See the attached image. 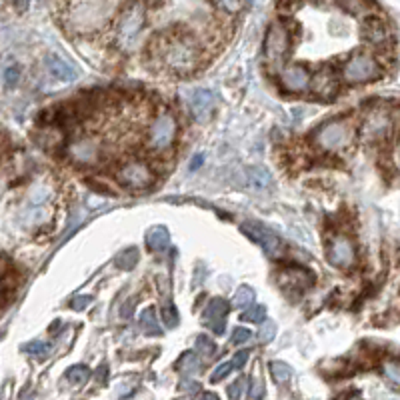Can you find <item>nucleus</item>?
Instances as JSON below:
<instances>
[{
    "label": "nucleus",
    "mask_w": 400,
    "mask_h": 400,
    "mask_svg": "<svg viewBox=\"0 0 400 400\" xmlns=\"http://www.w3.org/2000/svg\"><path fill=\"white\" fill-rule=\"evenodd\" d=\"M162 60L174 72H191L198 65V46L191 37H172L162 42Z\"/></svg>",
    "instance_id": "nucleus-1"
},
{
    "label": "nucleus",
    "mask_w": 400,
    "mask_h": 400,
    "mask_svg": "<svg viewBox=\"0 0 400 400\" xmlns=\"http://www.w3.org/2000/svg\"><path fill=\"white\" fill-rule=\"evenodd\" d=\"M354 138V130L352 124L347 118H338V120H330L321 127L316 132V142L318 146L326 150V153H342L347 150Z\"/></svg>",
    "instance_id": "nucleus-2"
},
{
    "label": "nucleus",
    "mask_w": 400,
    "mask_h": 400,
    "mask_svg": "<svg viewBox=\"0 0 400 400\" xmlns=\"http://www.w3.org/2000/svg\"><path fill=\"white\" fill-rule=\"evenodd\" d=\"M146 22V11H144V4L142 2H132L129 8L122 13L120 20L117 25V34H115V40H117L118 49L127 51L130 49L138 37H141L142 26Z\"/></svg>",
    "instance_id": "nucleus-3"
},
{
    "label": "nucleus",
    "mask_w": 400,
    "mask_h": 400,
    "mask_svg": "<svg viewBox=\"0 0 400 400\" xmlns=\"http://www.w3.org/2000/svg\"><path fill=\"white\" fill-rule=\"evenodd\" d=\"M382 77L380 65L375 60V56L359 52L350 58L347 65L342 66V78L350 84H362V82H373L376 78Z\"/></svg>",
    "instance_id": "nucleus-4"
},
{
    "label": "nucleus",
    "mask_w": 400,
    "mask_h": 400,
    "mask_svg": "<svg viewBox=\"0 0 400 400\" xmlns=\"http://www.w3.org/2000/svg\"><path fill=\"white\" fill-rule=\"evenodd\" d=\"M243 231H245L254 243H259L260 248L266 252V257L271 259H283L286 254V246L284 243L276 236V234L269 231L266 226H262L259 222H245L243 224Z\"/></svg>",
    "instance_id": "nucleus-5"
},
{
    "label": "nucleus",
    "mask_w": 400,
    "mask_h": 400,
    "mask_svg": "<svg viewBox=\"0 0 400 400\" xmlns=\"http://www.w3.org/2000/svg\"><path fill=\"white\" fill-rule=\"evenodd\" d=\"M117 181L129 191H144L155 182V172L144 162H129L117 172Z\"/></svg>",
    "instance_id": "nucleus-6"
},
{
    "label": "nucleus",
    "mask_w": 400,
    "mask_h": 400,
    "mask_svg": "<svg viewBox=\"0 0 400 400\" xmlns=\"http://www.w3.org/2000/svg\"><path fill=\"white\" fill-rule=\"evenodd\" d=\"M176 136V120L170 115H160L148 129V148L150 150H167Z\"/></svg>",
    "instance_id": "nucleus-7"
},
{
    "label": "nucleus",
    "mask_w": 400,
    "mask_h": 400,
    "mask_svg": "<svg viewBox=\"0 0 400 400\" xmlns=\"http://www.w3.org/2000/svg\"><path fill=\"white\" fill-rule=\"evenodd\" d=\"M68 155L75 162L84 164V167L98 164L101 158H103V144L96 136H80L75 142H70Z\"/></svg>",
    "instance_id": "nucleus-8"
},
{
    "label": "nucleus",
    "mask_w": 400,
    "mask_h": 400,
    "mask_svg": "<svg viewBox=\"0 0 400 400\" xmlns=\"http://www.w3.org/2000/svg\"><path fill=\"white\" fill-rule=\"evenodd\" d=\"M328 260L338 269H350L356 262V250L349 236L338 234L328 246Z\"/></svg>",
    "instance_id": "nucleus-9"
},
{
    "label": "nucleus",
    "mask_w": 400,
    "mask_h": 400,
    "mask_svg": "<svg viewBox=\"0 0 400 400\" xmlns=\"http://www.w3.org/2000/svg\"><path fill=\"white\" fill-rule=\"evenodd\" d=\"M264 49H266V56L271 60H280L288 54L290 49V37H288V30L284 25H272L269 28V34H266V42H264Z\"/></svg>",
    "instance_id": "nucleus-10"
},
{
    "label": "nucleus",
    "mask_w": 400,
    "mask_h": 400,
    "mask_svg": "<svg viewBox=\"0 0 400 400\" xmlns=\"http://www.w3.org/2000/svg\"><path fill=\"white\" fill-rule=\"evenodd\" d=\"M310 86H312V92L316 94V96H321V98H333L338 91V78H336V72L330 68V66H323V68H318V72L314 75L312 78V82H310Z\"/></svg>",
    "instance_id": "nucleus-11"
},
{
    "label": "nucleus",
    "mask_w": 400,
    "mask_h": 400,
    "mask_svg": "<svg viewBox=\"0 0 400 400\" xmlns=\"http://www.w3.org/2000/svg\"><path fill=\"white\" fill-rule=\"evenodd\" d=\"M284 91L288 92H304L310 86L312 78H310L309 68L300 65H292L283 70V77H280Z\"/></svg>",
    "instance_id": "nucleus-12"
},
{
    "label": "nucleus",
    "mask_w": 400,
    "mask_h": 400,
    "mask_svg": "<svg viewBox=\"0 0 400 400\" xmlns=\"http://www.w3.org/2000/svg\"><path fill=\"white\" fill-rule=\"evenodd\" d=\"M214 106H217V98H214V94L210 91H207V89H198V91L193 92L191 110H193L194 118H196L198 122H205V120L212 117Z\"/></svg>",
    "instance_id": "nucleus-13"
},
{
    "label": "nucleus",
    "mask_w": 400,
    "mask_h": 400,
    "mask_svg": "<svg viewBox=\"0 0 400 400\" xmlns=\"http://www.w3.org/2000/svg\"><path fill=\"white\" fill-rule=\"evenodd\" d=\"M228 302L224 300V298H212L210 302H208L207 310H205V323L217 333V335H222L224 333V328H226V324H224V316L228 314Z\"/></svg>",
    "instance_id": "nucleus-14"
},
{
    "label": "nucleus",
    "mask_w": 400,
    "mask_h": 400,
    "mask_svg": "<svg viewBox=\"0 0 400 400\" xmlns=\"http://www.w3.org/2000/svg\"><path fill=\"white\" fill-rule=\"evenodd\" d=\"M44 66H46V70H49V75H51L54 80L63 82V84H68V82L77 80L78 77L77 70L68 65L66 60H63L60 56H56V54H49L46 60H44Z\"/></svg>",
    "instance_id": "nucleus-15"
},
{
    "label": "nucleus",
    "mask_w": 400,
    "mask_h": 400,
    "mask_svg": "<svg viewBox=\"0 0 400 400\" xmlns=\"http://www.w3.org/2000/svg\"><path fill=\"white\" fill-rule=\"evenodd\" d=\"M390 117H388L387 112H375V115H370V117L366 118V122H364V136L368 138V141H380V138H385L388 134V130H390Z\"/></svg>",
    "instance_id": "nucleus-16"
},
{
    "label": "nucleus",
    "mask_w": 400,
    "mask_h": 400,
    "mask_svg": "<svg viewBox=\"0 0 400 400\" xmlns=\"http://www.w3.org/2000/svg\"><path fill=\"white\" fill-rule=\"evenodd\" d=\"M280 284L286 290H304L314 284V276L312 272L302 271V269H286L280 276Z\"/></svg>",
    "instance_id": "nucleus-17"
},
{
    "label": "nucleus",
    "mask_w": 400,
    "mask_h": 400,
    "mask_svg": "<svg viewBox=\"0 0 400 400\" xmlns=\"http://www.w3.org/2000/svg\"><path fill=\"white\" fill-rule=\"evenodd\" d=\"M362 34H364V39L368 40V42H373V44H385L388 37H390L385 20L378 18V16L364 18V22H362Z\"/></svg>",
    "instance_id": "nucleus-18"
},
{
    "label": "nucleus",
    "mask_w": 400,
    "mask_h": 400,
    "mask_svg": "<svg viewBox=\"0 0 400 400\" xmlns=\"http://www.w3.org/2000/svg\"><path fill=\"white\" fill-rule=\"evenodd\" d=\"M138 324H141V330L144 335L148 336H160L162 335V328L156 321V312L155 309H144L138 316Z\"/></svg>",
    "instance_id": "nucleus-19"
},
{
    "label": "nucleus",
    "mask_w": 400,
    "mask_h": 400,
    "mask_svg": "<svg viewBox=\"0 0 400 400\" xmlns=\"http://www.w3.org/2000/svg\"><path fill=\"white\" fill-rule=\"evenodd\" d=\"M246 176H248V182L254 191H264L271 186V172L266 168L262 167H252L246 170Z\"/></svg>",
    "instance_id": "nucleus-20"
},
{
    "label": "nucleus",
    "mask_w": 400,
    "mask_h": 400,
    "mask_svg": "<svg viewBox=\"0 0 400 400\" xmlns=\"http://www.w3.org/2000/svg\"><path fill=\"white\" fill-rule=\"evenodd\" d=\"M174 368L186 376L198 375V373H200V359H198L194 352H184L181 359H179V362H176Z\"/></svg>",
    "instance_id": "nucleus-21"
},
{
    "label": "nucleus",
    "mask_w": 400,
    "mask_h": 400,
    "mask_svg": "<svg viewBox=\"0 0 400 400\" xmlns=\"http://www.w3.org/2000/svg\"><path fill=\"white\" fill-rule=\"evenodd\" d=\"M146 243L153 250H164L170 245V234L164 226H155L150 233L146 234Z\"/></svg>",
    "instance_id": "nucleus-22"
},
{
    "label": "nucleus",
    "mask_w": 400,
    "mask_h": 400,
    "mask_svg": "<svg viewBox=\"0 0 400 400\" xmlns=\"http://www.w3.org/2000/svg\"><path fill=\"white\" fill-rule=\"evenodd\" d=\"M89 378H91V368H89V366H84V364L70 366V368L66 370V380H68L70 385H75V387H82V385H86V382H89Z\"/></svg>",
    "instance_id": "nucleus-23"
},
{
    "label": "nucleus",
    "mask_w": 400,
    "mask_h": 400,
    "mask_svg": "<svg viewBox=\"0 0 400 400\" xmlns=\"http://www.w3.org/2000/svg\"><path fill=\"white\" fill-rule=\"evenodd\" d=\"M115 262H117L118 269H122V271H132L138 264V250L136 248H127V250H122L118 254Z\"/></svg>",
    "instance_id": "nucleus-24"
},
{
    "label": "nucleus",
    "mask_w": 400,
    "mask_h": 400,
    "mask_svg": "<svg viewBox=\"0 0 400 400\" xmlns=\"http://www.w3.org/2000/svg\"><path fill=\"white\" fill-rule=\"evenodd\" d=\"M254 302V290L250 286H240L233 298L234 309H248Z\"/></svg>",
    "instance_id": "nucleus-25"
},
{
    "label": "nucleus",
    "mask_w": 400,
    "mask_h": 400,
    "mask_svg": "<svg viewBox=\"0 0 400 400\" xmlns=\"http://www.w3.org/2000/svg\"><path fill=\"white\" fill-rule=\"evenodd\" d=\"M382 375L388 382L400 388V361H385L382 362Z\"/></svg>",
    "instance_id": "nucleus-26"
},
{
    "label": "nucleus",
    "mask_w": 400,
    "mask_h": 400,
    "mask_svg": "<svg viewBox=\"0 0 400 400\" xmlns=\"http://www.w3.org/2000/svg\"><path fill=\"white\" fill-rule=\"evenodd\" d=\"M196 352L200 354V356H205V359H212L214 356V352H217V344L212 342V338H208V336L200 335L196 336Z\"/></svg>",
    "instance_id": "nucleus-27"
},
{
    "label": "nucleus",
    "mask_w": 400,
    "mask_h": 400,
    "mask_svg": "<svg viewBox=\"0 0 400 400\" xmlns=\"http://www.w3.org/2000/svg\"><path fill=\"white\" fill-rule=\"evenodd\" d=\"M160 318H162V323L167 324V328H174L179 324V312H176L172 302H164L160 307Z\"/></svg>",
    "instance_id": "nucleus-28"
},
{
    "label": "nucleus",
    "mask_w": 400,
    "mask_h": 400,
    "mask_svg": "<svg viewBox=\"0 0 400 400\" xmlns=\"http://www.w3.org/2000/svg\"><path fill=\"white\" fill-rule=\"evenodd\" d=\"M271 373L272 378H274L278 385H284V382H288V378H290V366H288L286 362H271Z\"/></svg>",
    "instance_id": "nucleus-29"
},
{
    "label": "nucleus",
    "mask_w": 400,
    "mask_h": 400,
    "mask_svg": "<svg viewBox=\"0 0 400 400\" xmlns=\"http://www.w3.org/2000/svg\"><path fill=\"white\" fill-rule=\"evenodd\" d=\"M336 2L349 14H361L366 8V0H336Z\"/></svg>",
    "instance_id": "nucleus-30"
},
{
    "label": "nucleus",
    "mask_w": 400,
    "mask_h": 400,
    "mask_svg": "<svg viewBox=\"0 0 400 400\" xmlns=\"http://www.w3.org/2000/svg\"><path fill=\"white\" fill-rule=\"evenodd\" d=\"M264 316H266V309L264 307H252L250 310H246L243 314V321L246 323H264Z\"/></svg>",
    "instance_id": "nucleus-31"
},
{
    "label": "nucleus",
    "mask_w": 400,
    "mask_h": 400,
    "mask_svg": "<svg viewBox=\"0 0 400 400\" xmlns=\"http://www.w3.org/2000/svg\"><path fill=\"white\" fill-rule=\"evenodd\" d=\"M246 385H248V380H246L245 376H240L238 380H234L233 385L228 387V396L231 399H243L245 396V392H246Z\"/></svg>",
    "instance_id": "nucleus-32"
},
{
    "label": "nucleus",
    "mask_w": 400,
    "mask_h": 400,
    "mask_svg": "<svg viewBox=\"0 0 400 400\" xmlns=\"http://www.w3.org/2000/svg\"><path fill=\"white\" fill-rule=\"evenodd\" d=\"M233 362H222V364H219V366L214 368V373L210 375V380H212V382H220L222 378H226V376L233 373Z\"/></svg>",
    "instance_id": "nucleus-33"
},
{
    "label": "nucleus",
    "mask_w": 400,
    "mask_h": 400,
    "mask_svg": "<svg viewBox=\"0 0 400 400\" xmlns=\"http://www.w3.org/2000/svg\"><path fill=\"white\" fill-rule=\"evenodd\" d=\"M274 336H276V324L272 323V321H266V323L260 326L259 330L260 342H271Z\"/></svg>",
    "instance_id": "nucleus-34"
},
{
    "label": "nucleus",
    "mask_w": 400,
    "mask_h": 400,
    "mask_svg": "<svg viewBox=\"0 0 400 400\" xmlns=\"http://www.w3.org/2000/svg\"><path fill=\"white\" fill-rule=\"evenodd\" d=\"M25 349H26V352H28V354H32V356H44V354H49V350H51V347H49L46 342H40V340H34V342L26 344Z\"/></svg>",
    "instance_id": "nucleus-35"
},
{
    "label": "nucleus",
    "mask_w": 400,
    "mask_h": 400,
    "mask_svg": "<svg viewBox=\"0 0 400 400\" xmlns=\"http://www.w3.org/2000/svg\"><path fill=\"white\" fill-rule=\"evenodd\" d=\"M46 200H49V191L42 188V186H40V188H34L32 194H30V205H32V207H40V205H44Z\"/></svg>",
    "instance_id": "nucleus-36"
},
{
    "label": "nucleus",
    "mask_w": 400,
    "mask_h": 400,
    "mask_svg": "<svg viewBox=\"0 0 400 400\" xmlns=\"http://www.w3.org/2000/svg\"><path fill=\"white\" fill-rule=\"evenodd\" d=\"M18 78H20L18 66H6V68H4V82H6L8 86H14V84L18 82Z\"/></svg>",
    "instance_id": "nucleus-37"
},
{
    "label": "nucleus",
    "mask_w": 400,
    "mask_h": 400,
    "mask_svg": "<svg viewBox=\"0 0 400 400\" xmlns=\"http://www.w3.org/2000/svg\"><path fill=\"white\" fill-rule=\"evenodd\" d=\"M252 338V333L248 330V328H243V326H238L236 330L233 333V342L234 344H243L246 340H250Z\"/></svg>",
    "instance_id": "nucleus-38"
},
{
    "label": "nucleus",
    "mask_w": 400,
    "mask_h": 400,
    "mask_svg": "<svg viewBox=\"0 0 400 400\" xmlns=\"http://www.w3.org/2000/svg\"><path fill=\"white\" fill-rule=\"evenodd\" d=\"M219 2L226 13H238L243 6V0H219Z\"/></svg>",
    "instance_id": "nucleus-39"
},
{
    "label": "nucleus",
    "mask_w": 400,
    "mask_h": 400,
    "mask_svg": "<svg viewBox=\"0 0 400 400\" xmlns=\"http://www.w3.org/2000/svg\"><path fill=\"white\" fill-rule=\"evenodd\" d=\"M106 376H108V366H106V364H101V366L94 370V380H96L101 387H104V385H106Z\"/></svg>",
    "instance_id": "nucleus-40"
},
{
    "label": "nucleus",
    "mask_w": 400,
    "mask_h": 400,
    "mask_svg": "<svg viewBox=\"0 0 400 400\" xmlns=\"http://www.w3.org/2000/svg\"><path fill=\"white\" fill-rule=\"evenodd\" d=\"M246 361H248V350H238L233 359L234 368H243V366L246 364Z\"/></svg>",
    "instance_id": "nucleus-41"
},
{
    "label": "nucleus",
    "mask_w": 400,
    "mask_h": 400,
    "mask_svg": "<svg viewBox=\"0 0 400 400\" xmlns=\"http://www.w3.org/2000/svg\"><path fill=\"white\" fill-rule=\"evenodd\" d=\"M262 394H264L262 382H260V380L252 382V387H250V392H248V399H262Z\"/></svg>",
    "instance_id": "nucleus-42"
},
{
    "label": "nucleus",
    "mask_w": 400,
    "mask_h": 400,
    "mask_svg": "<svg viewBox=\"0 0 400 400\" xmlns=\"http://www.w3.org/2000/svg\"><path fill=\"white\" fill-rule=\"evenodd\" d=\"M92 302L91 297H77L72 300V309L75 310H84Z\"/></svg>",
    "instance_id": "nucleus-43"
},
{
    "label": "nucleus",
    "mask_w": 400,
    "mask_h": 400,
    "mask_svg": "<svg viewBox=\"0 0 400 400\" xmlns=\"http://www.w3.org/2000/svg\"><path fill=\"white\" fill-rule=\"evenodd\" d=\"M132 312H134V298H130L129 302H124V307L120 310V314H122V318H130Z\"/></svg>",
    "instance_id": "nucleus-44"
},
{
    "label": "nucleus",
    "mask_w": 400,
    "mask_h": 400,
    "mask_svg": "<svg viewBox=\"0 0 400 400\" xmlns=\"http://www.w3.org/2000/svg\"><path fill=\"white\" fill-rule=\"evenodd\" d=\"M181 390H191V392H194V390H198V385L193 382V380H182Z\"/></svg>",
    "instance_id": "nucleus-45"
},
{
    "label": "nucleus",
    "mask_w": 400,
    "mask_h": 400,
    "mask_svg": "<svg viewBox=\"0 0 400 400\" xmlns=\"http://www.w3.org/2000/svg\"><path fill=\"white\" fill-rule=\"evenodd\" d=\"M14 2H16L18 11H26V8H28V4H30V0H14Z\"/></svg>",
    "instance_id": "nucleus-46"
},
{
    "label": "nucleus",
    "mask_w": 400,
    "mask_h": 400,
    "mask_svg": "<svg viewBox=\"0 0 400 400\" xmlns=\"http://www.w3.org/2000/svg\"><path fill=\"white\" fill-rule=\"evenodd\" d=\"M200 162H202V156H196V158H194L193 170H194V168H198V167H200Z\"/></svg>",
    "instance_id": "nucleus-47"
},
{
    "label": "nucleus",
    "mask_w": 400,
    "mask_h": 400,
    "mask_svg": "<svg viewBox=\"0 0 400 400\" xmlns=\"http://www.w3.org/2000/svg\"><path fill=\"white\" fill-rule=\"evenodd\" d=\"M202 396H205V399H217V394H210V392H205Z\"/></svg>",
    "instance_id": "nucleus-48"
}]
</instances>
